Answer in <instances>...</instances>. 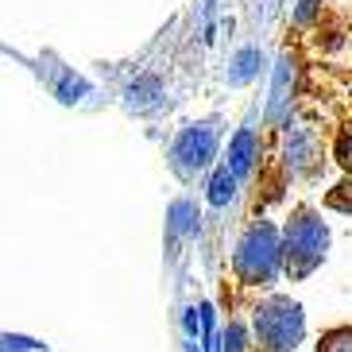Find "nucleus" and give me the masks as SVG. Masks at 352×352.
Masks as SVG:
<instances>
[{
	"label": "nucleus",
	"instance_id": "obj_1",
	"mask_svg": "<svg viewBox=\"0 0 352 352\" xmlns=\"http://www.w3.org/2000/svg\"><path fill=\"white\" fill-rule=\"evenodd\" d=\"M321 256H325V225L314 213H298L287 228V271L306 275L321 263Z\"/></svg>",
	"mask_w": 352,
	"mask_h": 352
},
{
	"label": "nucleus",
	"instance_id": "obj_2",
	"mask_svg": "<svg viewBox=\"0 0 352 352\" xmlns=\"http://www.w3.org/2000/svg\"><path fill=\"white\" fill-rule=\"evenodd\" d=\"M256 337L267 352H287L294 349V341L302 337V314L294 302L271 298L256 318Z\"/></svg>",
	"mask_w": 352,
	"mask_h": 352
},
{
	"label": "nucleus",
	"instance_id": "obj_3",
	"mask_svg": "<svg viewBox=\"0 0 352 352\" xmlns=\"http://www.w3.org/2000/svg\"><path fill=\"white\" fill-rule=\"evenodd\" d=\"M287 151H290V163L298 166L302 175H314L321 166V155H325V140H321V132L318 128H294L290 132V144H287Z\"/></svg>",
	"mask_w": 352,
	"mask_h": 352
},
{
	"label": "nucleus",
	"instance_id": "obj_4",
	"mask_svg": "<svg viewBox=\"0 0 352 352\" xmlns=\"http://www.w3.org/2000/svg\"><path fill=\"white\" fill-rule=\"evenodd\" d=\"M318 352H352V329H329L321 337Z\"/></svg>",
	"mask_w": 352,
	"mask_h": 352
},
{
	"label": "nucleus",
	"instance_id": "obj_5",
	"mask_svg": "<svg viewBox=\"0 0 352 352\" xmlns=\"http://www.w3.org/2000/svg\"><path fill=\"white\" fill-rule=\"evenodd\" d=\"M325 206H329V209H341V213H352V182L333 186L329 197H325Z\"/></svg>",
	"mask_w": 352,
	"mask_h": 352
},
{
	"label": "nucleus",
	"instance_id": "obj_6",
	"mask_svg": "<svg viewBox=\"0 0 352 352\" xmlns=\"http://www.w3.org/2000/svg\"><path fill=\"white\" fill-rule=\"evenodd\" d=\"M337 163L352 175V128H344L341 140H337Z\"/></svg>",
	"mask_w": 352,
	"mask_h": 352
},
{
	"label": "nucleus",
	"instance_id": "obj_7",
	"mask_svg": "<svg viewBox=\"0 0 352 352\" xmlns=\"http://www.w3.org/2000/svg\"><path fill=\"white\" fill-rule=\"evenodd\" d=\"M228 194H232V178H228V170H217V182H213V201H225Z\"/></svg>",
	"mask_w": 352,
	"mask_h": 352
}]
</instances>
